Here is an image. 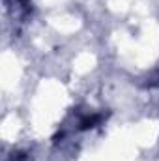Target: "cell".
Segmentation results:
<instances>
[{
  "instance_id": "obj_1",
  "label": "cell",
  "mask_w": 159,
  "mask_h": 161,
  "mask_svg": "<svg viewBox=\"0 0 159 161\" xmlns=\"http://www.w3.org/2000/svg\"><path fill=\"white\" fill-rule=\"evenodd\" d=\"M4 2H6V9H8V11L15 9V19H17V21L26 19L28 13H30V9H32L30 0H4Z\"/></svg>"
}]
</instances>
